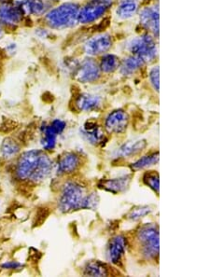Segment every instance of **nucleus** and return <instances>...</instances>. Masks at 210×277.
Listing matches in <instances>:
<instances>
[{"label":"nucleus","instance_id":"f8f14e48","mask_svg":"<svg viewBox=\"0 0 210 277\" xmlns=\"http://www.w3.org/2000/svg\"><path fill=\"white\" fill-rule=\"evenodd\" d=\"M126 246L127 242L123 235H117L111 239L107 250V256L109 261L113 264H119L125 253Z\"/></svg>","mask_w":210,"mask_h":277},{"label":"nucleus","instance_id":"0eeeda50","mask_svg":"<svg viewBox=\"0 0 210 277\" xmlns=\"http://www.w3.org/2000/svg\"><path fill=\"white\" fill-rule=\"evenodd\" d=\"M99 66L94 59H84L74 69V76L77 81L82 84H92L96 81L100 77Z\"/></svg>","mask_w":210,"mask_h":277},{"label":"nucleus","instance_id":"ddd939ff","mask_svg":"<svg viewBox=\"0 0 210 277\" xmlns=\"http://www.w3.org/2000/svg\"><path fill=\"white\" fill-rule=\"evenodd\" d=\"M22 12L19 6L10 3L0 5V21L8 25H16L22 21Z\"/></svg>","mask_w":210,"mask_h":277},{"label":"nucleus","instance_id":"4be33fe9","mask_svg":"<svg viewBox=\"0 0 210 277\" xmlns=\"http://www.w3.org/2000/svg\"><path fill=\"white\" fill-rule=\"evenodd\" d=\"M20 151V146L18 145L14 139L11 137H7L3 140V143L1 145V154L4 159L10 160L16 156Z\"/></svg>","mask_w":210,"mask_h":277},{"label":"nucleus","instance_id":"6e6552de","mask_svg":"<svg viewBox=\"0 0 210 277\" xmlns=\"http://www.w3.org/2000/svg\"><path fill=\"white\" fill-rule=\"evenodd\" d=\"M112 46V39L110 35L101 34L89 39L84 45V51L89 56L104 54Z\"/></svg>","mask_w":210,"mask_h":277},{"label":"nucleus","instance_id":"b1692460","mask_svg":"<svg viewBox=\"0 0 210 277\" xmlns=\"http://www.w3.org/2000/svg\"><path fill=\"white\" fill-rule=\"evenodd\" d=\"M119 67H120L119 58L114 54H106L102 57L100 62V70L108 74L116 71Z\"/></svg>","mask_w":210,"mask_h":277},{"label":"nucleus","instance_id":"393cba45","mask_svg":"<svg viewBox=\"0 0 210 277\" xmlns=\"http://www.w3.org/2000/svg\"><path fill=\"white\" fill-rule=\"evenodd\" d=\"M59 133L51 126H46L43 129V139H42V146L44 150H54L56 147L57 141V135Z\"/></svg>","mask_w":210,"mask_h":277},{"label":"nucleus","instance_id":"a211bd4d","mask_svg":"<svg viewBox=\"0 0 210 277\" xmlns=\"http://www.w3.org/2000/svg\"><path fill=\"white\" fill-rule=\"evenodd\" d=\"M19 8L21 9L22 14L39 15L46 11L47 6L43 0H23L20 3Z\"/></svg>","mask_w":210,"mask_h":277},{"label":"nucleus","instance_id":"9d476101","mask_svg":"<svg viewBox=\"0 0 210 277\" xmlns=\"http://www.w3.org/2000/svg\"><path fill=\"white\" fill-rule=\"evenodd\" d=\"M127 125V114L122 109L111 112L106 119L105 129L109 133L118 134V133H123L126 130Z\"/></svg>","mask_w":210,"mask_h":277},{"label":"nucleus","instance_id":"aec40b11","mask_svg":"<svg viewBox=\"0 0 210 277\" xmlns=\"http://www.w3.org/2000/svg\"><path fill=\"white\" fill-rule=\"evenodd\" d=\"M139 9L138 0H119L117 8V15L122 19L133 17Z\"/></svg>","mask_w":210,"mask_h":277},{"label":"nucleus","instance_id":"5701e85b","mask_svg":"<svg viewBox=\"0 0 210 277\" xmlns=\"http://www.w3.org/2000/svg\"><path fill=\"white\" fill-rule=\"evenodd\" d=\"M159 161V152H154L149 155L144 156L139 161L134 162L131 165V168L133 171H140L143 170L149 167L155 165Z\"/></svg>","mask_w":210,"mask_h":277},{"label":"nucleus","instance_id":"c85d7f7f","mask_svg":"<svg viewBox=\"0 0 210 277\" xmlns=\"http://www.w3.org/2000/svg\"><path fill=\"white\" fill-rule=\"evenodd\" d=\"M159 67H154L150 69L149 74V81L156 92H159L160 86V76H159Z\"/></svg>","mask_w":210,"mask_h":277},{"label":"nucleus","instance_id":"4468645a","mask_svg":"<svg viewBox=\"0 0 210 277\" xmlns=\"http://www.w3.org/2000/svg\"><path fill=\"white\" fill-rule=\"evenodd\" d=\"M102 99L98 95L91 94H83L78 95L76 99V105L80 110L90 112L97 110L101 106Z\"/></svg>","mask_w":210,"mask_h":277},{"label":"nucleus","instance_id":"39448f33","mask_svg":"<svg viewBox=\"0 0 210 277\" xmlns=\"http://www.w3.org/2000/svg\"><path fill=\"white\" fill-rule=\"evenodd\" d=\"M129 50L132 52V56H138L145 63L154 61L158 51L154 39L149 34L134 39L129 43Z\"/></svg>","mask_w":210,"mask_h":277},{"label":"nucleus","instance_id":"9b49d317","mask_svg":"<svg viewBox=\"0 0 210 277\" xmlns=\"http://www.w3.org/2000/svg\"><path fill=\"white\" fill-rule=\"evenodd\" d=\"M132 175H127L120 178L102 179L98 183V187L111 193H122L127 190L132 181Z\"/></svg>","mask_w":210,"mask_h":277},{"label":"nucleus","instance_id":"2f4dec72","mask_svg":"<svg viewBox=\"0 0 210 277\" xmlns=\"http://www.w3.org/2000/svg\"><path fill=\"white\" fill-rule=\"evenodd\" d=\"M2 35H3V34H2V30H1V28H0V39L2 38Z\"/></svg>","mask_w":210,"mask_h":277},{"label":"nucleus","instance_id":"7ed1b4c3","mask_svg":"<svg viewBox=\"0 0 210 277\" xmlns=\"http://www.w3.org/2000/svg\"><path fill=\"white\" fill-rule=\"evenodd\" d=\"M85 196L84 189L81 185L73 181L67 182L63 186L59 199V208L62 213H70L72 211L83 209Z\"/></svg>","mask_w":210,"mask_h":277},{"label":"nucleus","instance_id":"412c9836","mask_svg":"<svg viewBox=\"0 0 210 277\" xmlns=\"http://www.w3.org/2000/svg\"><path fill=\"white\" fill-rule=\"evenodd\" d=\"M84 274L90 276H107L109 272L103 262L99 261H90L84 268Z\"/></svg>","mask_w":210,"mask_h":277},{"label":"nucleus","instance_id":"bb28decb","mask_svg":"<svg viewBox=\"0 0 210 277\" xmlns=\"http://www.w3.org/2000/svg\"><path fill=\"white\" fill-rule=\"evenodd\" d=\"M143 182L146 186L151 188L155 193L159 194L160 180L159 174L156 171H147L143 175Z\"/></svg>","mask_w":210,"mask_h":277},{"label":"nucleus","instance_id":"f3484780","mask_svg":"<svg viewBox=\"0 0 210 277\" xmlns=\"http://www.w3.org/2000/svg\"><path fill=\"white\" fill-rule=\"evenodd\" d=\"M81 163V159L76 153H67L58 163V172L60 174H71L77 170Z\"/></svg>","mask_w":210,"mask_h":277},{"label":"nucleus","instance_id":"423d86ee","mask_svg":"<svg viewBox=\"0 0 210 277\" xmlns=\"http://www.w3.org/2000/svg\"><path fill=\"white\" fill-rule=\"evenodd\" d=\"M113 0H91L78 11L77 21L81 23H90L97 21L111 8Z\"/></svg>","mask_w":210,"mask_h":277},{"label":"nucleus","instance_id":"f257e3e1","mask_svg":"<svg viewBox=\"0 0 210 277\" xmlns=\"http://www.w3.org/2000/svg\"><path fill=\"white\" fill-rule=\"evenodd\" d=\"M52 162L49 156L41 150H34L22 153L17 162V177L30 179L34 182L42 181L50 176Z\"/></svg>","mask_w":210,"mask_h":277},{"label":"nucleus","instance_id":"6ab92c4d","mask_svg":"<svg viewBox=\"0 0 210 277\" xmlns=\"http://www.w3.org/2000/svg\"><path fill=\"white\" fill-rule=\"evenodd\" d=\"M146 63L138 56H131L125 58L120 66V72L123 76H130L137 72L139 68L143 67Z\"/></svg>","mask_w":210,"mask_h":277},{"label":"nucleus","instance_id":"7c9ffc66","mask_svg":"<svg viewBox=\"0 0 210 277\" xmlns=\"http://www.w3.org/2000/svg\"><path fill=\"white\" fill-rule=\"evenodd\" d=\"M1 267L3 269H8V270H14V269H18L20 267H22V264L17 262V261H8V262H5L3 263Z\"/></svg>","mask_w":210,"mask_h":277},{"label":"nucleus","instance_id":"cd10ccee","mask_svg":"<svg viewBox=\"0 0 210 277\" xmlns=\"http://www.w3.org/2000/svg\"><path fill=\"white\" fill-rule=\"evenodd\" d=\"M99 205V196L95 192H92L83 200V209H91L95 210Z\"/></svg>","mask_w":210,"mask_h":277},{"label":"nucleus","instance_id":"dca6fc26","mask_svg":"<svg viewBox=\"0 0 210 277\" xmlns=\"http://www.w3.org/2000/svg\"><path fill=\"white\" fill-rule=\"evenodd\" d=\"M147 147V141L145 139H140L137 141H129L127 143L122 145L117 152V156L129 158L131 156L137 155L139 152L145 150Z\"/></svg>","mask_w":210,"mask_h":277},{"label":"nucleus","instance_id":"a878e982","mask_svg":"<svg viewBox=\"0 0 210 277\" xmlns=\"http://www.w3.org/2000/svg\"><path fill=\"white\" fill-rule=\"evenodd\" d=\"M153 211L152 207L149 205H139L133 207L130 212L128 213L127 218L133 221H138L142 217L149 215Z\"/></svg>","mask_w":210,"mask_h":277},{"label":"nucleus","instance_id":"f03ea898","mask_svg":"<svg viewBox=\"0 0 210 277\" xmlns=\"http://www.w3.org/2000/svg\"><path fill=\"white\" fill-rule=\"evenodd\" d=\"M80 7L75 3H64L47 13L46 22L54 29H66L77 24Z\"/></svg>","mask_w":210,"mask_h":277},{"label":"nucleus","instance_id":"20e7f679","mask_svg":"<svg viewBox=\"0 0 210 277\" xmlns=\"http://www.w3.org/2000/svg\"><path fill=\"white\" fill-rule=\"evenodd\" d=\"M138 239L142 245V254L148 260H155L159 256V232L153 224H145L138 232Z\"/></svg>","mask_w":210,"mask_h":277},{"label":"nucleus","instance_id":"2eb2a0df","mask_svg":"<svg viewBox=\"0 0 210 277\" xmlns=\"http://www.w3.org/2000/svg\"><path fill=\"white\" fill-rule=\"evenodd\" d=\"M82 134L84 138L93 145H98L105 138L102 128L94 122H86L82 129Z\"/></svg>","mask_w":210,"mask_h":277},{"label":"nucleus","instance_id":"1a4fd4ad","mask_svg":"<svg viewBox=\"0 0 210 277\" xmlns=\"http://www.w3.org/2000/svg\"><path fill=\"white\" fill-rule=\"evenodd\" d=\"M139 19H140V23L143 25V27L153 34L155 37H159L160 21H159L158 5L144 8L140 12Z\"/></svg>","mask_w":210,"mask_h":277},{"label":"nucleus","instance_id":"c756f323","mask_svg":"<svg viewBox=\"0 0 210 277\" xmlns=\"http://www.w3.org/2000/svg\"><path fill=\"white\" fill-rule=\"evenodd\" d=\"M50 126L54 128L57 133H61L66 129L67 124H66V122H64V121L59 120V119H56L54 122H51Z\"/></svg>","mask_w":210,"mask_h":277}]
</instances>
